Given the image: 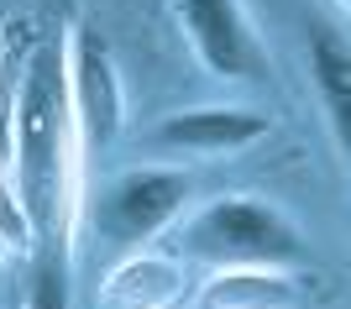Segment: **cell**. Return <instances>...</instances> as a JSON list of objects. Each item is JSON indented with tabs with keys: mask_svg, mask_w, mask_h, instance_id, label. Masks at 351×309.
I'll return each mask as SVG.
<instances>
[{
	"mask_svg": "<svg viewBox=\"0 0 351 309\" xmlns=\"http://www.w3.org/2000/svg\"><path fill=\"white\" fill-rule=\"evenodd\" d=\"M73 152H79V126H73V105H69V47L47 42L32 53L27 74H21L16 142H11V178L43 241H53V236L63 241V231H69Z\"/></svg>",
	"mask_w": 351,
	"mask_h": 309,
	"instance_id": "6da1fadb",
	"label": "cell"
},
{
	"mask_svg": "<svg viewBox=\"0 0 351 309\" xmlns=\"http://www.w3.org/2000/svg\"><path fill=\"white\" fill-rule=\"evenodd\" d=\"M178 251L210 267H299L304 236L267 199L226 194V199L199 205L178 225Z\"/></svg>",
	"mask_w": 351,
	"mask_h": 309,
	"instance_id": "7a4b0ae2",
	"label": "cell"
},
{
	"mask_svg": "<svg viewBox=\"0 0 351 309\" xmlns=\"http://www.w3.org/2000/svg\"><path fill=\"white\" fill-rule=\"evenodd\" d=\"M189 194L194 184L184 168H126L95 194L89 215L110 247H147L152 236H162L184 215Z\"/></svg>",
	"mask_w": 351,
	"mask_h": 309,
	"instance_id": "3957f363",
	"label": "cell"
},
{
	"mask_svg": "<svg viewBox=\"0 0 351 309\" xmlns=\"http://www.w3.org/2000/svg\"><path fill=\"white\" fill-rule=\"evenodd\" d=\"M69 105L73 126H79V147H110L126 126V89H121V69L110 58V47L100 42L95 27L73 32L69 47Z\"/></svg>",
	"mask_w": 351,
	"mask_h": 309,
	"instance_id": "277c9868",
	"label": "cell"
},
{
	"mask_svg": "<svg viewBox=\"0 0 351 309\" xmlns=\"http://www.w3.org/2000/svg\"><path fill=\"white\" fill-rule=\"evenodd\" d=\"M173 16L189 37L194 58L215 79H257L267 69L241 0H173Z\"/></svg>",
	"mask_w": 351,
	"mask_h": 309,
	"instance_id": "5b68a950",
	"label": "cell"
},
{
	"mask_svg": "<svg viewBox=\"0 0 351 309\" xmlns=\"http://www.w3.org/2000/svg\"><path fill=\"white\" fill-rule=\"evenodd\" d=\"M267 136V116L247 110V105H194V110H173L158 121L152 142L168 152H194V158H226Z\"/></svg>",
	"mask_w": 351,
	"mask_h": 309,
	"instance_id": "8992f818",
	"label": "cell"
},
{
	"mask_svg": "<svg viewBox=\"0 0 351 309\" xmlns=\"http://www.w3.org/2000/svg\"><path fill=\"white\" fill-rule=\"evenodd\" d=\"M189 278L184 262L158 257V251H136L121 267H110V278L100 283V304L105 309H173L184 299Z\"/></svg>",
	"mask_w": 351,
	"mask_h": 309,
	"instance_id": "52a82bcc",
	"label": "cell"
},
{
	"mask_svg": "<svg viewBox=\"0 0 351 309\" xmlns=\"http://www.w3.org/2000/svg\"><path fill=\"white\" fill-rule=\"evenodd\" d=\"M304 294L289 278V267H215V278L199 283L194 309H299Z\"/></svg>",
	"mask_w": 351,
	"mask_h": 309,
	"instance_id": "ba28073f",
	"label": "cell"
},
{
	"mask_svg": "<svg viewBox=\"0 0 351 309\" xmlns=\"http://www.w3.org/2000/svg\"><path fill=\"white\" fill-rule=\"evenodd\" d=\"M309 79H315V95H320V110L330 121L341 158L351 162V42L341 32L320 27L309 37Z\"/></svg>",
	"mask_w": 351,
	"mask_h": 309,
	"instance_id": "9c48e42d",
	"label": "cell"
},
{
	"mask_svg": "<svg viewBox=\"0 0 351 309\" xmlns=\"http://www.w3.org/2000/svg\"><path fill=\"white\" fill-rule=\"evenodd\" d=\"M37 221H32L27 199L16 189L11 173H0V262H27L32 251H37Z\"/></svg>",
	"mask_w": 351,
	"mask_h": 309,
	"instance_id": "30bf717a",
	"label": "cell"
},
{
	"mask_svg": "<svg viewBox=\"0 0 351 309\" xmlns=\"http://www.w3.org/2000/svg\"><path fill=\"white\" fill-rule=\"evenodd\" d=\"M32 309H69V262H63V251L43 257L37 283H32Z\"/></svg>",
	"mask_w": 351,
	"mask_h": 309,
	"instance_id": "8fae6325",
	"label": "cell"
},
{
	"mask_svg": "<svg viewBox=\"0 0 351 309\" xmlns=\"http://www.w3.org/2000/svg\"><path fill=\"white\" fill-rule=\"evenodd\" d=\"M336 5H341V11H346V16H351V0H336Z\"/></svg>",
	"mask_w": 351,
	"mask_h": 309,
	"instance_id": "7c38bea8",
	"label": "cell"
}]
</instances>
